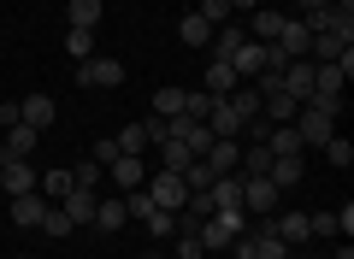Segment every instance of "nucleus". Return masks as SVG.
<instances>
[{
    "instance_id": "1",
    "label": "nucleus",
    "mask_w": 354,
    "mask_h": 259,
    "mask_svg": "<svg viewBox=\"0 0 354 259\" xmlns=\"http://www.w3.org/2000/svg\"><path fill=\"white\" fill-rule=\"evenodd\" d=\"M242 230H248V212L242 207H218L195 236H201V253H230V242H236Z\"/></svg>"
},
{
    "instance_id": "2",
    "label": "nucleus",
    "mask_w": 354,
    "mask_h": 259,
    "mask_svg": "<svg viewBox=\"0 0 354 259\" xmlns=\"http://www.w3.org/2000/svg\"><path fill=\"white\" fill-rule=\"evenodd\" d=\"M278 200H283V189L272 183V177H242V212H248V218H272Z\"/></svg>"
},
{
    "instance_id": "3",
    "label": "nucleus",
    "mask_w": 354,
    "mask_h": 259,
    "mask_svg": "<svg viewBox=\"0 0 354 259\" xmlns=\"http://www.w3.org/2000/svg\"><path fill=\"white\" fill-rule=\"evenodd\" d=\"M77 83H83V88H118V83H124V59H113V53H88V59L77 65Z\"/></svg>"
},
{
    "instance_id": "4",
    "label": "nucleus",
    "mask_w": 354,
    "mask_h": 259,
    "mask_svg": "<svg viewBox=\"0 0 354 259\" xmlns=\"http://www.w3.org/2000/svg\"><path fill=\"white\" fill-rule=\"evenodd\" d=\"M142 189H148V200H153V207H165V212H177L183 200H189V189H183V177H177V171H153Z\"/></svg>"
},
{
    "instance_id": "5",
    "label": "nucleus",
    "mask_w": 354,
    "mask_h": 259,
    "mask_svg": "<svg viewBox=\"0 0 354 259\" xmlns=\"http://www.w3.org/2000/svg\"><path fill=\"white\" fill-rule=\"evenodd\" d=\"M295 136H301V148H325V142L337 136V118H325V112L301 106V112H295Z\"/></svg>"
},
{
    "instance_id": "6",
    "label": "nucleus",
    "mask_w": 354,
    "mask_h": 259,
    "mask_svg": "<svg viewBox=\"0 0 354 259\" xmlns=\"http://www.w3.org/2000/svg\"><path fill=\"white\" fill-rule=\"evenodd\" d=\"M348 48H354V24H337V30H325V36H313L307 59H313V65H330V59H342Z\"/></svg>"
},
{
    "instance_id": "7",
    "label": "nucleus",
    "mask_w": 354,
    "mask_h": 259,
    "mask_svg": "<svg viewBox=\"0 0 354 259\" xmlns=\"http://www.w3.org/2000/svg\"><path fill=\"white\" fill-rule=\"evenodd\" d=\"M41 171L30 160H0V195H36Z\"/></svg>"
},
{
    "instance_id": "8",
    "label": "nucleus",
    "mask_w": 354,
    "mask_h": 259,
    "mask_svg": "<svg viewBox=\"0 0 354 259\" xmlns=\"http://www.w3.org/2000/svg\"><path fill=\"white\" fill-rule=\"evenodd\" d=\"M278 88H283V95H295V106H301V100L313 95V59H290L278 71Z\"/></svg>"
},
{
    "instance_id": "9",
    "label": "nucleus",
    "mask_w": 354,
    "mask_h": 259,
    "mask_svg": "<svg viewBox=\"0 0 354 259\" xmlns=\"http://www.w3.org/2000/svg\"><path fill=\"white\" fill-rule=\"evenodd\" d=\"M106 177H113V183L130 195V189H142V183H148V160H142V153H118V160L106 165Z\"/></svg>"
},
{
    "instance_id": "10",
    "label": "nucleus",
    "mask_w": 354,
    "mask_h": 259,
    "mask_svg": "<svg viewBox=\"0 0 354 259\" xmlns=\"http://www.w3.org/2000/svg\"><path fill=\"white\" fill-rule=\"evenodd\" d=\"M307 48H313L307 24H301L295 12H283V30H278V53H283V59H307Z\"/></svg>"
},
{
    "instance_id": "11",
    "label": "nucleus",
    "mask_w": 354,
    "mask_h": 259,
    "mask_svg": "<svg viewBox=\"0 0 354 259\" xmlns=\"http://www.w3.org/2000/svg\"><path fill=\"white\" fill-rule=\"evenodd\" d=\"M53 118H59V106H53L48 95H24L18 100V124H30V130H53Z\"/></svg>"
},
{
    "instance_id": "12",
    "label": "nucleus",
    "mask_w": 354,
    "mask_h": 259,
    "mask_svg": "<svg viewBox=\"0 0 354 259\" xmlns=\"http://www.w3.org/2000/svg\"><path fill=\"white\" fill-rule=\"evenodd\" d=\"M272 230L283 236V247H301V242H313V230H307V212H272Z\"/></svg>"
},
{
    "instance_id": "13",
    "label": "nucleus",
    "mask_w": 354,
    "mask_h": 259,
    "mask_svg": "<svg viewBox=\"0 0 354 259\" xmlns=\"http://www.w3.org/2000/svg\"><path fill=\"white\" fill-rule=\"evenodd\" d=\"M278 30H283V12H272V6H254V12H248V30H242V36L266 48V41H278Z\"/></svg>"
},
{
    "instance_id": "14",
    "label": "nucleus",
    "mask_w": 354,
    "mask_h": 259,
    "mask_svg": "<svg viewBox=\"0 0 354 259\" xmlns=\"http://www.w3.org/2000/svg\"><path fill=\"white\" fill-rule=\"evenodd\" d=\"M225 65H230V71H236V77H242V83H254V77H260V71H266V48H260V41H242V48H236V53H230V59H225Z\"/></svg>"
},
{
    "instance_id": "15",
    "label": "nucleus",
    "mask_w": 354,
    "mask_h": 259,
    "mask_svg": "<svg viewBox=\"0 0 354 259\" xmlns=\"http://www.w3.org/2000/svg\"><path fill=\"white\" fill-rule=\"evenodd\" d=\"M201 165H207L213 177H230V171L242 165V142H213V148L201 153Z\"/></svg>"
},
{
    "instance_id": "16",
    "label": "nucleus",
    "mask_w": 354,
    "mask_h": 259,
    "mask_svg": "<svg viewBox=\"0 0 354 259\" xmlns=\"http://www.w3.org/2000/svg\"><path fill=\"white\" fill-rule=\"evenodd\" d=\"M88 224L113 236V230H124V224H130V212H124V200H118V195H101V200H95V218H88Z\"/></svg>"
},
{
    "instance_id": "17",
    "label": "nucleus",
    "mask_w": 354,
    "mask_h": 259,
    "mask_svg": "<svg viewBox=\"0 0 354 259\" xmlns=\"http://www.w3.org/2000/svg\"><path fill=\"white\" fill-rule=\"evenodd\" d=\"M53 200H41V195H12V224L18 230H41V212H48Z\"/></svg>"
},
{
    "instance_id": "18",
    "label": "nucleus",
    "mask_w": 354,
    "mask_h": 259,
    "mask_svg": "<svg viewBox=\"0 0 354 259\" xmlns=\"http://www.w3.org/2000/svg\"><path fill=\"white\" fill-rule=\"evenodd\" d=\"M95 200H101V189H71V195L59 200V212L71 224H88V218H95Z\"/></svg>"
},
{
    "instance_id": "19",
    "label": "nucleus",
    "mask_w": 354,
    "mask_h": 259,
    "mask_svg": "<svg viewBox=\"0 0 354 259\" xmlns=\"http://www.w3.org/2000/svg\"><path fill=\"white\" fill-rule=\"evenodd\" d=\"M41 142V130H30V124H6V160H30Z\"/></svg>"
},
{
    "instance_id": "20",
    "label": "nucleus",
    "mask_w": 354,
    "mask_h": 259,
    "mask_svg": "<svg viewBox=\"0 0 354 259\" xmlns=\"http://www.w3.org/2000/svg\"><path fill=\"white\" fill-rule=\"evenodd\" d=\"M177 41H183V48H195V53H201L207 41H213V24H207L201 12H189V18H183V24H177Z\"/></svg>"
},
{
    "instance_id": "21",
    "label": "nucleus",
    "mask_w": 354,
    "mask_h": 259,
    "mask_svg": "<svg viewBox=\"0 0 354 259\" xmlns=\"http://www.w3.org/2000/svg\"><path fill=\"white\" fill-rule=\"evenodd\" d=\"M301 24H307V36H325V30H337V24H354V18H342L325 0V6H313V12H301Z\"/></svg>"
},
{
    "instance_id": "22",
    "label": "nucleus",
    "mask_w": 354,
    "mask_h": 259,
    "mask_svg": "<svg viewBox=\"0 0 354 259\" xmlns=\"http://www.w3.org/2000/svg\"><path fill=\"white\" fill-rule=\"evenodd\" d=\"M236 83H242V77L230 71L225 59H207V95H213V100H225V95H230V88H236Z\"/></svg>"
},
{
    "instance_id": "23",
    "label": "nucleus",
    "mask_w": 354,
    "mask_h": 259,
    "mask_svg": "<svg viewBox=\"0 0 354 259\" xmlns=\"http://www.w3.org/2000/svg\"><path fill=\"white\" fill-rule=\"evenodd\" d=\"M207 195H213V212H218V207H242V177H236V171H230V177H213Z\"/></svg>"
},
{
    "instance_id": "24",
    "label": "nucleus",
    "mask_w": 354,
    "mask_h": 259,
    "mask_svg": "<svg viewBox=\"0 0 354 259\" xmlns=\"http://www.w3.org/2000/svg\"><path fill=\"white\" fill-rule=\"evenodd\" d=\"M153 153H160V171H189V160H195V153L183 148V142H171V136L153 142Z\"/></svg>"
},
{
    "instance_id": "25",
    "label": "nucleus",
    "mask_w": 354,
    "mask_h": 259,
    "mask_svg": "<svg viewBox=\"0 0 354 259\" xmlns=\"http://www.w3.org/2000/svg\"><path fill=\"white\" fill-rule=\"evenodd\" d=\"M266 177H272L278 189H295L307 177V165H301V153H290V160H272V171H266Z\"/></svg>"
},
{
    "instance_id": "26",
    "label": "nucleus",
    "mask_w": 354,
    "mask_h": 259,
    "mask_svg": "<svg viewBox=\"0 0 354 259\" xmlns=\"http://www.w3.org/2000/svg\"><path fill=\"white\" fill-rule=\"evenodd\" d=\"M71 189H77V183H71V171H41V183H36V195H41V200H53V207H59V200L71 195Z\"/></svg>"
},
{
    "instance_id": "27",
    "label": "nucleus",
    "mask_w": 354,
    "mask_h": 259,
    "mask_svg": "<svg viewBox=\"0 0 354 259\" xmlns=\"http://www.w3.org/2000/svg\"><path fill=\"white\" fill-rule=\"evenodd\" d=\"M266 148L278 153V160H290V153H301V136H295V124H272V136H266Z\"/></svg>"
},
{
    "instance_id": "28",
    "label": "nucleus",
    "mask_w": 354,
    "mask_h": 259,
    "mask_svg": "<svg viewBox=\"0 0 354 259\" xmlns=\"http://www.w3.org/2000/svg\"><path fill=\"white\" fill-rule=\"evenodd\" d=\"M65 53H71V59L83 65L88 53H95V30H77V24H71V30H65Z\"/></svg>"
},
{
    "instance_id": "29",
    "label": "nucleus",
    "mask_w": 354,
    "mask_h": 259,
    "mask_svg": "<svg viewBox=\"0 0 354 259\" xmlns=\"http://www.w3.org/2000/svg\"><path fill=\"white\" fill-rule=\"evenodd\" d=\"M101 12H106L101 0H71V24L77 30H95V24H101Z\"/></svg>"
},
{
    "instance_id": "30",
    "label": "nucleus",
    "mask_w": 354,
    "mask_h": 259,
    "mask_svg": "<svg viewBox=\"0 0 354 259\" xmlns=\"http://www.w3.org/2000/svg\"><path fill=\"white\" fill-rule=\"evenodd\" d=\"M183 112V88H153V118H177Z\"/></svg>"
},
{
    "instance_id": "31",
    "label": "nucleus",
    "mask_w": 354,
    "mask_h": 259,
    "mask_svg": "<svg viewBox=\"0 0 354 259\" xmlns=\"http://www.w3.org/2000/svg\"><path fill=\"white\" fill-rule=\"evenodd\" d=\"M71 183H77V189H101V183H106V165H95V160L71 165Z\"/></svg>"
},
{
    "instance_id": "32",
    "label": "nucleus",
    "mask_w": 354,
    "mask_h": 259,
    "mask_svg": "<svg viewBox=\"0 0 354 259\" xmlns=\"http://www.w3.org/2000/svg\"><path fill=\"white\" fill-rule=\"evenodd\" d=\"M41 230H48V236H53V242H65V236H71V230H77V224H71V218H65V212H59V207H48V212H41Z\"/></svg>"
},
{
    "instance_id": "33",
    "label": "nucleus",
    "mask_w": 354,
    "mask_h": 259,
    "mask_svg": "<svg viewBox=\"0 0 354 259\" xmlns=\"http://www.w3.org/2000/svg\"><path fill=\"white\" fill-rule=\"evenodd\" d=\"M307 230H313V236H337V242H342V218H337V212H307Z\"/></svg>"
},
{
    "instance_id": "34",
    "label": "nucleus",
    "mask_w": 354,
    "mask_h": 259,
    "mask_svg": "<svg viewBox=\"0 0 354 259\" xmlns=\"http://www.w3.org/2000/svg\"><path fill=\"white\" fill-rule=\"evenodd\" d=\"M195 12H201V18H207V24H213V30H218V24H230V18H236V12H230V0H201V6H195Z\"/></svg>"
},
{
    "instance_id": "35",
    "label": "nucleus",
    "mask_w": 354,
    "mask_h": 259,
    "mask_svg": "<svg viewBox=\"0 0 354 259\" xmlns=\"http://www.w3.org/2000/svg\"><path fill=\"white\" fill-rule=\"evenodd\" d=\"M183 112H189V118H207V112H213V95H207V88H183Z\"/></svg>"
},
{
    "instance_id": "36",
    "label": "nucleus",
    "mask_w": 354,
    "mask_h": 259,
    "mask_svg": "<svg viewBox=\"0 0 354 259\" xmlns=\"http://www.w3.org/2000/svg\"><path fill=\"white\" fill-rule=\"evenodd\" d=\"M325 160L337 165V171H348V165H354V148H348L342 136H330V142H325Z\"/></svg>"
},
{
    "instance_id": "37",
    "label": "nucleus",
    "mask_w": 354,
    "mask_h": 259,
    "mask_svg": "<svg viewBox=\"0 0 354 259\" xmlns=\"http://www.w3.org/2000/svg\"><path fill=\"white\" fill-rule=\"evenodd\" d=\"M177 259H201V236H189V230H177Z\"/></svg>"
},
{
    "instance_id": "38",
    "label": "nucleus",
    "mask_w": 354,
    "mask_h": 259,
    "mask_svg": "<svg viewBox=\"0 0 354 259\" xmlns=\"http://www.w3.org/2000/svg\"><path fill=\"white\" fill-rule=\"evenodd\" d=\"M88 160H95V165H113V160H118V142H113V136H101V142H95V153H88Z\"/></svg>"
},
{
    "instance_id": "39",
    "label": "nucleus",
    "mask_w": 354,
    "mask_h": 259,
    "mask_svg": "<svg viewBox=\"0 0 354 259\" xmlns=\"http://www.w3.org/2000/svg\"><path fill=\"white\" fill-rule=\"evenodd\" d=\"M254 6H260V0H230V12H242V18H248Z\"/></svg>"
},
{
    "instance_id": "40",
    "label": "nucleus",
    "mask_w": 354,
    "mask_h": 259,
    "mask_svg": "<svg viewBox=\"0 0 354 259\" xmlns=\"http://www.w3.org/2000/svg\"><path fill=\"white\" fill-rule=\"evenodd\" d=\"M313 6H325V0H295V18H301V12H313Z\"/></svg>"
},
{
    "instance_id": "41",
    "label": "nucleus",
    "mask_w": 354,
    "mask_h": 259,
    "mask_svg": "<svg viewBox=\"0 0 354 259\" xmlns=\"http://www.w3.org/2000/svg\"><path fill=\"white\" fill-rule=\"evenodd\" d=\"M337 259H354V247H348V242H337Z\"/></svg>"
},
{
    "instance_id": "42",
    "label": "nucleus",
    "mask_w": 354,
    "mask_h": 259,
    "mask_svg": "<svg viewBox=\"0 0 354 259\" xmlns=\"http://www.w3.org/2000/svg\"><path fill=\"white\" fill-rule=\"evenodd\" d=\"M283 259H307V253H301V247H290V253H283Z\"/></svg>"
},
{
    "instance_id": "43",
    "label": "nucleus",
    "mask_w": 354,
    "mask_h": 259,
    "mask_svg": "<svg viewBox=\"0 0 354 259\" xmlns=\"http://www.w3.org/2000/svg\"><path fill=\"white\" fill-rule=\"evenodd\" d=\"M0 160H6V136H0Z\"/></svg>"
},
{
    "instance_id": "44",
    "label": "nucleus",
    "mask_w": 354,
    "mask_h": 259,
    "mask_svg": "<svg viewBox=\"0 0 354 259\" xmlns=\"http://www.w3.org/2000/svg\"><path fill=\"white\" fill-rule=\"evenodd\" d=\"M0 41H6V24H0Z\"/></svg>"
},
{
    "instance_id": "45",
    "label": "nucleus",
    "mask_w": 354,
    "mask_h": 259,
    "mask_svg": "<svg viewBox=\"0 0 354 259\" xmlns=\"http://www.w3.org/2000/svg\"><path fill=\"white\" fill-rule=\"evenodd\" d=\"M142 259H160V253H142Z\"/></svg>"
},
{
    "instance_id": "46",
    "label": "nucleus",
    "mask_w": 354,
    "mask_h": 259,
    "mask_svg": "<svg viewBox=\"0 0 354 259\" xmlns=\"http://www.w3.org/2000/svg\"><path fill=\"white\" fill-rule=\"evenodd\" d=\"M230 259H236V253H230Z\"/></svg>"
}]
</instances>
